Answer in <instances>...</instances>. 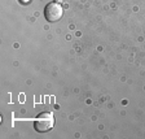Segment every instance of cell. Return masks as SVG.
<instances>
[{"label": "cell", "mask_w": 145, "mask_h": 139, "mask_svg": "<svg viewBox=\"0 0 145 139\" xmlns=\"http://www.w3.org/2000/svg\"><path fill=\"white\" fill-rule=\"evenodd\" d=\"M20 1H21V3H25V4H26V3H29L30 0H20Z\"/></svg>", "instance_id": "obj_3"}, {"label": "cell", "mask_w": 145, "mask_h": 139, "mask_svg": "<svg viewBox=\"0 0 145 139\" xmlns=\"http://www.w3.org/2000/svg\"><path fill=\"white\" fill-rule=\"evenodd\" d=\"M54 125V117L52 113L44 112L42 115H39V117L35 120L34 122V127L38 133H45V131L51 130Z\"/></svg>", "instance_id": "obj_1"}, {"label": "cell", "mask_w": 145, "mask_h": 139, "mask_svg": "<svg viewBox=\"0 0 145 139\" xmlns=\"http://www.w3.org/2000/svg\"><path fill=\"white\" fill-rule=\"evenodd\" d=\"M63 14V9L60 3H49L44 9L45 20L48 22H57Z\"/></svg>", "instance_id": "obj_2"}]
</instances>
